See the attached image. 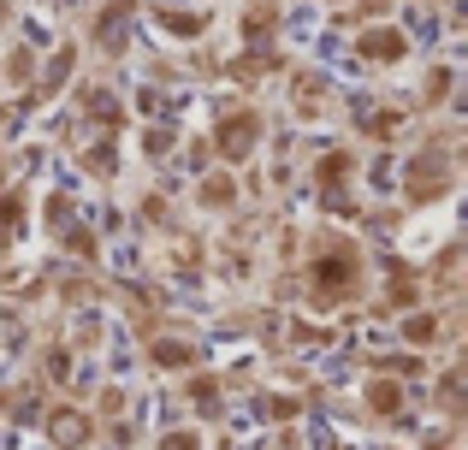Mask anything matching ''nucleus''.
Here are the masks:
<instances>
[]
</instances>
